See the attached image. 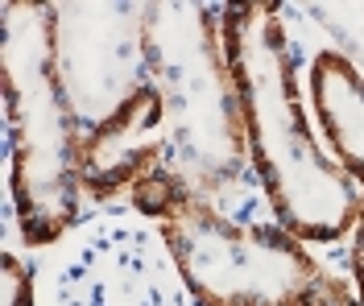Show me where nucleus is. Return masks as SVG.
Returning a JSON list of instances; mask_svg holds the SVG:
<instances>
[{"instance_id":"obj_6","label":"nucleus","mask_w":364,"mask_h":306,"mask_svg":"<svg viewBox=\"0 0 364 306\" xmlns=\"http://www.w3.org/2000/svg\"><path fill=\"white\" fill-rule=\"evenodd\" d=\"M311 104L331 141V158L356 178L360 187V219H356V282L364 302V79L360 71L336 54L323 50L311 67Z\"/></svg>"},{"instance_id":"obj_4","label":"nucleus","mask_w":364,"mask_h":306,"mask_svg":"<svg viewBox=\"0 0 364 306\" xmlns=\"http://www.w3.org/2000/svg\"><path fill=\"white\" fill-rule=\"evenodd\" d=\"M145 50H149V75L166 99V149L174 141L178 153L191 162L186 187L199 195V182L220 187L236 178L249 137H245L240 95L228 67L224 29H215V21L203 13L199 42L178 50L161 46L145 21Z\"/></svg>"},{"instance_id":"obj_2","label":"nucleus","mask_w":364,"mask_h":306,"mask_svg":"<svg viewBox=\"0 0 364 306\" xmlns=\"http://www.w3.org/2000/svg\"><path fill=\"white\" fill-rule=\"evenodd\" d=\"M4 95L13 112V199L29 244H46L75 219L83 187V137L58 58V17L13 25L4 50Z\"/></svg>"},{"instance_id":"obj_7","label":"nucleus","mask_w":364,"mask_h":306,"mask_svg":"<svg viewBox=\"0 0 364 306\" xmlns=\"http://www.w3.org/2000/svg\"><path fill=\"white\" fill-rule=\"evenodd\" d=\"M0 278H4V306H33V282L25 273L17 257L0 261Z\"/></svg>"},{"instance_id":"obj_1","label":"nucleus","mask_w":364,"mask_h":306,"mask_svg":"<svg viewBox=\"0 0 364 306\" xmlns=\"http://www.w3.org/2000/svg\"><path fill=\"white\" fill-rule=\"evenodd\" d=\"M224 50L252 165L265 182L277 224L298 240H343L360 219V187L302 116V92L273 4H240L224 13Z\"/></svg>"},{"instance_id":"obj_3","label":"nucleus","mask_w":364,"mask_h":306,"mask_svg":"<svg viewBox=\"0 0 364 306\" xmlns=\"http://www.w3.org/2000/svg\"><path fill=\"white\" fill-rule=\"evenodd\" d=\"M186 290L203 306H323L340 285L323 278L286 228H249L191 195L161 224Z\"/></svg>"},{"instance_id":"obj_5","label":"nucleus","mask_w":364,"mask_h":306,"mask_svg":"<svg viewBox=\"0 0 364 306\" xmlns=\"http://www.w3.org/2000/svg\"><path fill=\"white\" fill-rule=\"evenodd\" d=\"M161 153H166V99L149 79L112 116L95 120V129L83 137V187H91L95 195H112L124 182L136 187L145 174L161 170Z\"/></svg>"}]
</instances>
